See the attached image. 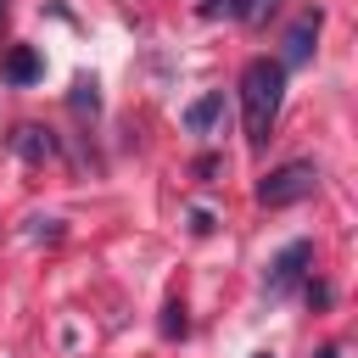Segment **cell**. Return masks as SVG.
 Segmentation results:
<instances>
[{
	"instance_id": "1",
	"label": "cell",
	"mask_w": 358,
	"mask_h": 358,
	"mask_svg": "<svg viewBox=\"0 0 358 358\" xmlns=\"http://www.w3.org/2000/svg\"><path fill=\"white\" fill-rule=\"evenodd\" d=\"M280 101H285V67L268 62V56H252L246 73H241V117H246V140L263 145L274 117H280Z\"/></svg>"
},
{
	"instance_id": "2",
	"label": "cell",
	"mask_w": 358,
	"mask_h": 358,
	"mask_svg": "<svg viewBox=\"0 0 358 358\" xmlns=\"http://www.w3.org/2000/svg\"><path fill=\"white\" fill-rule=\"evenodd\" d=\"M313 190H319V162H308V157L280 162L274 173L257 179V201H263V207H296V201H308Z\"/></svg>"
},
{
	"instance_id": "3",
	"label": "cell",
	"mask_w": 358,
	"mask_h": 358,
	"mask_svg": "<svg viewBox=\"0 0 358 358\" xmlns=\"http://www.w3.org/2000/svg\"><path fill=\"white\" fill-rule=\"evenodd\" d=\"M308 263H313V246H308V241H291V246L268 263V296H285V291L308 274Z\"/></svg>"
},
{
	"instance_id": "4",
	"label": "cell",
	"mask_w": 358,
	"mask_h": 358,
	"mask_svg": "<svg viewBox=\"0 0 358 358\" xmlns=\"http://www.w3.org/2000/svg\"><path fill=\"white\" fill-rule=\"evenodd\" d=\"M319 22H324V11L313 6V11H302L296 22H291V34H285V56H280V67H296V62H308L313 56V39H319Z\"/></svg>"
},
{
	"instance_id": "5",
	"label": "cell",
	"mask_w": 358,
	"mask_h": 358,
	"mask_svg": "<svg viewBox=\"0 0 358 358\" xmlns=\"http://www.w3.org/2000/svg\"><path fill=\"white\" fill-rule=\"evenodd\" d=\"M179 123H185V134H218L224 129V90H213V95H201V101H190L185 112H179Z\"/></svg>"
},
{
	"instance_id": "6",
	"label": "cell",
	"mask_w": 358,
	"mask_h": 358,
	"mask_svg": "<svg viewBox=\"0 0 358 358\" xmlns=\"http://www.w3.org/2000/svg\"><path fill=\"white\" fill-rule=\"evenodd\" d=\"M0 78L17 84V90H22V84H39V78H45V56H39L34 45H11L6 62H0Z\"/></svg>"
},
{
	"instance_id": "7",
	"label": "cell",
	"mask_w": 358,
	"mask_h": 358,
	"mask_svg": "<svg viewBox=\"0 0 358 358\" xmlns=\"http://www.w3.org/2000/svg\"><path fill=\"white\" fill-rule=\"evenodd\" d=\"M11 151H17L22 162H50V157H56V134L39 129V123H17V129H11Z\"/></svg>"
},
{
	"instance_id": "8",
	"label": "cell",
	"mask_w": 358,
	"mask_h": 358,
	"mask_svg": "<svg viewBox=\"0 0 358 358\" xmlns=\"http://www.w3.org/2000/svg\"><path fill=\"white\" fill-rule=\"evenodd\" d=\"M274 11H280V0H235V17H241V22H252V28H257V22H268Z\"/></svg>"
},
{
	"instance_id": "9",
	"label": "cell",
	"mask_w": 358,
	"mask_h": 358,
	"mask_svg": "<svg viewBox=\"0 0 358 358\" xmlns=\"http://www.w3.org/2000/svg\"><path fill=\"white\" fill-rule=\"evenodd\" d=\"M95 106H101L95 84H90V78H78V84H73V112H90V117H95Z\"/></svg>"
},
{
	"instance_id": "10",
	"label": "cell",
	"mask_w": 358,
	"mask_h": 358,
	"mask_svg": "<svg viewBox=\"0 0 358 358\" xmlns=\"http://www.w3.org/2000/svg\"><path fill=\"white\" fill-rule=\"evenodd\" d=\"M162 336H185V308H168V319H162Z\"/></svg>"
},
{
	"instance_id": "11",
	"label": "cell",
	"mask_w": 358,
	"mask_h": 358,
	"mask_svg": "<svg viewBox=\"0 0 358 358\" xmlns=\"http://www.w3.org/2000/svg\"><path fill=\"white\" fill-rule=\"evenodd\" d=\"M201 17H235V0H201Z\"/></svg>"
},
{
	"instance_id": "12",
	"label": "cell",
	"mask_w": 358,
	"mask_h": 358,
	"mask_svg": "<svg viewBox=\"0 0 358 358\" xmlns=\"http://www.w3.org/2000/svg\"><path fill=\"white\" fill-rule=\"evenodd\" d=\"M319 358H341V352H336V347H324V352H319Z\"/></svg>"
},
{
	"instance_id": "13",
	"label": "cell",
	"mask_w": 358,
	"mask_h": 358,
	"mask_svg": "<svg viewBox=\"0 0 358 358\" xmlns=\"http://www.w3.org/2000/svg\"><path fill=\"white\" fill-rule=\"evenodd\" d=\"M257 358H268V352H257Z\"/></svg>"
},
{
	"instance_id": "14",
	"label": "cell",
	"mask_w": 358,
	"mask_h": 358,
	"mask_svg": "<svg viewBox=\"0 0 358 358\" xmlns=\"http://www.w3.org/2000/svg\"><path fill=\"white\" fill-rule=\"evenodd\" d=\"M0 11H6V0H0Z\"/></svg>"
}]
</instances>
